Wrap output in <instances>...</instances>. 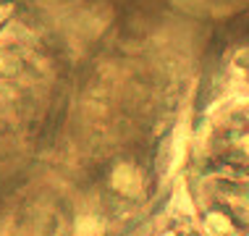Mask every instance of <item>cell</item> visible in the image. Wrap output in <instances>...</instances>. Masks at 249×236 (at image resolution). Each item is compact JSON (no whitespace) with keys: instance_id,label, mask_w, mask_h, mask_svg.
Segmentation results:
<instances>
[{"instance_id":"1","label":"cell","mask_w":249,"mask_h":236,"mask_svg":"<svg viewBox=\"0 0 249 236\" xmlns=\"http://www.w3.org/2000/svg\"><path fill=\"white\" fill-rule=\"evenodd\" d=\"M113 184H116L118 189H124V192H134V189L139 186V173L134 171L131 165H118L116 173H113Z\"/></svg>"}]
</instances>
